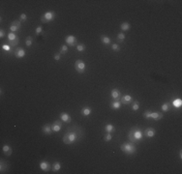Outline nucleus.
Here are the masks:
<instances>
[{
  "label": "nucleus",
  "mask_w": 182,
  "mask_h": 174,
  "mask_svg": "<svg viewBox=\"0 0 182 174\" xmlns=\"http://www.w3.org/2000/svg\"><path fill=\"white\" fill-rule=\"evenodd\" d=\"M76 129L77 126L75 128H73V129H69L66 132V133L63 137V143L66 144V145H71V144L75 143V142H77L78 140L81 138V137L83 136L81 129L79 130V132Z\"/></svg>",
  "instance_id": "1"
},
{
  "label": "nucleus",
  "mask_w": 182,
  "mask_h": 174,
  "mask_svg": "<svg viewBox=\"0 0 182 174\" xmlns=\"http://www.w3.org/2000/svg\"><path fill=\"white\" fill-rule=\"evenodd\" d=\"M142 137H143V133L142 131L141 130L140 127H134L132 128L128 133V139L129 141L133 142V143H137L140 140L142 139Z\"/></svg>",
  "instance_id": "2"
},
{
  "label": "nucleus",
  "mask_w": 182,
  "mask_h": 174,
  "mask_svg": "<svg viewBox=\"0 0 182 174\" xmlns=\"http://www.w3.org/2000/svg\"><path fill=\"white\" fill-rule=\"evenodd\" d=\"M120 149L122 152L128 155V156H131V155H134L136 152H137V146L136 144L133 143V142H126V143H123L120 145Z\"/></svg>",
  "instance_id": "3"
},
{
  "label": "nucleus",
  "mask_w": 182,
  "mask_h": 174,
  "mask_svg": "<svg viewBox=\"0 0 182 174\" xmlns=\"http://www.w3.org/2000/svg\"><path fill=\"white\" fill-rule=\"evenodd\" d=\"M55 18V13L53 11H48L45 14L42 15L41 21L42 23H49L51 21H54Z\"/></svg>",
  "instance_id": "4"
},
{
  "label": "nucleus",
  "mask_w": 182,
  "mask_h": 174,
  "mask_svg": "<svg viewBox=\"0 0 182 174\" xmlns=\"http://www.w3.org/2000/svg\"><path fill=\"white\" fill-rule=\"evenodd\" d=\"M75 70L76 72H78L79 74H83L85 73L86 70V64L85 62L81 60V59H78L76 62H75Z\"/></svg>",
  "instance_id": "5"
},
{
  "label": "nucleus",
  "mask_w": 182,
  "mask_h": 174,
  "mask_svg": "<svg viewBox=\"0 0 182 174\" xmlns=\"http://www.w3.org/2000/svg\"><path fill=\"white\" fill-rule=\"evenodd\" d=\"M65 42L68 47H71V48H74V47H77L78 44V39H77L76 36L74 35H68L66 36L65 38Z\"/></svg>",
  "instance_id": "6"
},
{
  "label": "nucleus",
  "mask_w": 182,
  "mask_h": 174,
  "mask_svg": "<svg viewBox=\"0 0 182 174\" xmlns=\"http://www.w3.org/2000/svg\"><path fill=\"white\" fill-rule=\"evenodd\" d=\"M26 54V52L22 48H17L14 49V55L16 58H18V59H21V58H23Z\"/></svg>",
  "instance_id": "7"
},
{
  "label": "nucleus",
  "mask_w": 182,
  "mask_h": 174,
  "mask_svg": "<svg viewBox=\"0 0 182 174\" xmlns=\"http://www.w3.org/2000/svg\"><path fill=\"white\" fill-rule=\"evenodd\" d=\"M40 168L45 172H48V171H52V164L47 160H42L40 163Z\"/></svg>",
  "instance_id": "8"
},
{
  "label": "nucleus",
  "mask_w": 182,
  "mask_h": 174,
  "mask_svg": "<svg viewBox=\"0 0 182 174\" xmlns=\"http://www.w3.org/2000/svg\"><path fill=\"white\" fill-rule=\"evenodd\" d=\"M133 101H134L133 97H132L131 95H128V94L121 96V98H120V102H121V104H123V105H129V104H132Z\"/></svg>",
  "instance_id": "9"
},
{
  "label": "nucleus",
  "mask_w": 182,
  "mask_h": 174,
  "mask_svg": "<svg viewBox=\"0 0 182 174\" xmlns=\"http://www.w3.org/2000/svg\"><path fill=\"white\" fill-rule=\"evenodd\" d=\"M62 129V122L60 120H56L53 122V124L52 125V132H54V133H58L60 132V130Z\"/></svg>",
  "instance_id": "10"
},
{
  "label": "nucleus",
  "mask_w": 182,
  "mask_h": 174,
  "mask_svg": "<svg viewBox=\"0 0 182 174\" xmlns=\"http://www.w3.org/2000/svg\"><path fill=\"white\" fill-rule=\"evenodd\" d=\"M110 96H111V98L114 100H118V101H120L121 92L117 88H114V89H111V91H110Z\"/></svg>",
  "instance_id": "11"
},
{
  "label": "nucleus",
  "mask_w": 182,
  "mask_h": 174,
  "mask_svg": "<svg viewBox=\"0 0 182 174\" xmlns=\"http://www.w3.org/2000/svg\"><path fill=\"white\" fill-rule=\"evenodd\" d=\"M59 118H60L61 121L65 122V123H71V121H72V118H71L70 114L67 112H61L60 115H59Z\"/></svg>",
  "instance_id": "12"
},
{
  "label": "nucleus",
  "mask_w": 182,
  "mask_h": 174,
  "mask_svg": "<svg viewBox=\"0 0 182 174\" xmlns=\"http://www.w3.org/2000/svg\"><path fill=\"white\" fill-rule=\"evenodd\" d=\"M143 134L146 137H149V138H150V137H155V134H156V131H155L154 128H151V127H149V128H146V129H145Z\"/></svg>",
  "instance_id": "13"
},
{
  "label": "nucleus",
  "mask_w": 182,
  "mask_h": 174,
  "mask_svg": "<svg viewBox=\"0 0 182 174\" xmlns=\"http://www.w3.org/2000/svg\"><path fill=\"white\" fill-rule=\"evenodd\" d=\"M163 117H164V115H163V113L161 111H155V112L151 111V113H150V119H153L155 121L163 119Z\"/></svg>",
  "instance_id": "14"
},
{
  "label": "nucleus",
  "mask_w": 182,
  "mask_h": 174,
  "mask_svg": "<svg viewBox=\"0 0 182 174\" xmlns=\"http://www.w3.org/2000/svg\"><path fill=\"white\" fill-rule=\"evenodd\" d=\"M42 132L43 133H45V134H52V125L51 124H45L44 126L42 127Z\"/></svg>",
  "instance_id": "15"
},
{
  "label": "nucleus",
  "mask_w": 182,
  "mask_h": 174,
  "mask_svg": "<svg viewBox=\"0 0 182 174\" xmlns=\"http://www.w3.org/2000/svg\"><path fill=\"white\" fill-rule=\"evenodd\" d=\"M2 150H3V153L6 155V157H9V156H11V155L13 154V149H12V147H11L10 145H8V144L3 145Z\"/></svg>",
  "instance_id": "16"
},
{
  "label": "nucleus",
  "mask_w": 182,
  "mask_h": 174,
  "mask_svg": "<svg viewBox=\"0 0 182 174\" xmlns=\"http://www.w3.org/2000/svg\"><path fill=\"white\" fill-rule=\"evenodd\" d=\"M92 113V108L89 106H83L80 110V114L83 116H89Z\"/></svg>",
  "instance_id": "17"
},
{
  "label": "nucleus",
  "mask_w": 182,
  "mask_h": 174,
  "mask_svg": "<svg viewBox=\"0 0 182 174\" xmlns=\"http://www.w3.org/2000/svg\"><path fill=\"white\" fill-rule=\"evenodd\" d=\"M62 164L60 162H54L53 164H52V172H57L61 169Z\"/></svg>",
  "instance_id": "18"
},
{
  "label": "nucleus",
  "mask_w": 182,
  "mask_h": 174,
  "mask_svg": "<svg viewBox=\"0 0 182 174\" xmlns=\"http://www.w3.org/2000/svg\"><path fill=\"white\" fill-rule=\"evenodd\" d=\"M121 106V102L120 101H118V100H114L112 102H110V107L114 110H116V109H119Z\"/></svg>",
  "instance_id": "19"
},
{
  "label": "nucleus",
  "mask_w": 182,
  "mask_h": 174,
  "mask_svg": "<svg viewBox=\"0 0 182 174\" xmlns=\"http://www.w3.org/2000/svg\"><path fill=\"white\" fill-rule=\"evenodd\" d=\"M105 132L106 133H112L114 132H115V127L112 124H106L105 126Z\"/></svg>",
  "instance_id": "20"
},
{
  "label": "nucleus",
  "mask_w": 182,
  "mask_h": 174,
  "mask_svg": "<svg viewBox=\"0 0 182 174\" xmlns=\"http://www.w3.org/2000/svg\"><path fill=\"white\" fill-rule=\"evenodd\" d=\"M8 163L7 162H5L4 160H1V164H0V172L1 173H5V171L8 170Z\"/></svg>",
  "instance_id": "21"
},
{
  "label": "nucleus",
  "mask_w": 182,
  "mask_h": 174,
  "mask_svg": "<svg viewBox=\"0 0 182 174\" xmlns=\"http://www.w3.org/2000/svg\"><path fill=\"white\" fill-rule=\"evenodd\" d=\"M172 106H174V107H176V108H178V107H181V106H182V100L180 99V98H176V99H174L173 101H172Z\"/></svg>",
  "instance_id": "22"
},
{
  "label": "nucleus",
  "mask_w": 182,
  "mask_h": 174,
  "mask_svg": "<svg viewBox=\"0 0 182 174\" xmlns=\"http://www.w3.org/2000/svg\"><path fill=\"white\" fill-rule=\"evenodd\" d=\"M7 39H8V42H13V41H15V40H17V39H18V36H17L16 33L10 32V33H8L7 34Z\"/></svg>",
  "instance_id": "23"
},
{
  "label": "nucleus",
  "mask_w": 182,
  "mask_h": 174,
  "mask_svg": "<svg viewBox=\"0 0 182 174\" xmlns=\"http://www.w3.org/2000/svg\"><path fill=\"white\" fill-rule=\"evenodd\" d=\"M100 40H101V42H102L104 44H110V43H111V41H110V38L108 37V36H106V35H102V36L100 37Z\"/></svg>",
  "instance_id": "24"
},
{
  "label": "nucleus",
  "mask_w": 182,
  "mask_h": 174,
  "mask_svg": "<svg viewBox=\"0 0 182 174\" xmlns=\"http://www.w3.org/2000/svg\"><path fill=\"white\" fill-rule=\"evenodd\" d=\"M120 29L122 31H128V30H130L131 29V24L129 23V22H122V23L120 24Z\"/></svg>",
  "instance_id": "25"
},
{
  "label": "nucleus",
  "mask_w": 182,
  "mask_h": 174,
  "mask_svg": "<svg viewBox=\"0 0 182 174\" xmlns=\"http://www.w3.org/2000/svg\"><path fill=\"white\" fill-rule=\"evenodd\" d=\"M69 48H68V46L67 44H62L61 48H60V51H59V53L61 55H64L66 54L67 52H68Z\"/></svg>",
  "instance_id": "26"
},
{
  "label": "nucleus",
  "mask_w": 182,
  "mask_h": 174,
  "mask_svg": "<svg viewBox=\"0 0 182 174\" xmlns=\"http://www.w3.org/2000/svg\"><path fill=\"white\" fill-rule=\"evenodd\" d=\"M132 105V109L133 111H137L140 108V102L139 101H133V102L131 104Z\"/></svg>",
  "instance_id": "27"
},
{
  "label": "nucleus",
  "mask_w": 182,
  "mask_h": 174,
  "mask_svg": "<svg viewBox=\"0 0 182 174\" xmlns=\"http://www.w3.org/2000/svg\"><path fill=\"white\" fill-rule=\"evenodd\" d=\"M161 109H162V111H164V112L168 111V110H170V102H164L161 106Z\"/></svg>",
  "instance_id": "28"
},
{
  "label": "nucleus",
  "mask_w": 182,
  "mask_h": 174,
  "mask_svg": "<svg viewBox=\"0 0 182 174\" xmlns=\"http://www.w3.org/2000/svg\"><path fill=\"white\" fill-rule=\"evenodd\" d=\"M32 43H33V38L31 37V36L26 37V39H25V44H26V47L30 48L31 46H32Z\"/></svg>",
  "instance_id": "29"
},
{
  "label": "nucleus",
  "mask_w": 182,
  "mask_h": 174,
  "mask_svg": "<svg viewBox=\"0 0 182 174\" xmlns=\"http://www.w3.org/2000/svg\"><path fill=\"white\" fill-rule=\"evenodd\" d=\"M76 48H77V50L79 51V52H83V51L86 49L85 46H84L83 44H77Z\"/></svg>",
  "instance_id": "30"
},
{
  "label": "nucleus",
  "mask_w": 182,
  "mask_h": 174,
  "mask_svg": "<svg viewBox=\"0 0 182 174\" xmlns=\"http://www.w3.org/2000/svg\"><path fill=\"white\" fill-rule=\"evenodd\" d=\"M117 40H118V41L120 42V43H123L124 42V40H125V34H124V33H122V32H120V33H118V34H117Z\"/></svg>",
  "instance_id": "31"
},
{
  "label": "nucleus",
  "mask_w": 182,
  "mask_h": 174,
  "mask_svg": "<svg viewBox=\"0 0 182 174\" xmlns=\"http://www.w3.org/2000/svg\"><path fill=\"white\" fill-rule=\"evenodd\" d=\"M21 29V27H18V26H16V25H10V31L11 32H13V33L18 32Z\"/></svg>",
  "instance_id": "32"
},
{
  "label": "nucleus",
  "mask_w": 182,
  "mask_h": 174,
  "mask_svg": "<svg viewBox=\"0 0 182 174\" xmlns=\"http://www.w3.org/2000/svg\"><path fill=\"white\" fill-rule=\"evenodd\" d=\"M2 49L3 50H5V51H7V52H10L11 51V49H12V47H11L10 44H2Z\"/></svg>",
  "instance_id": "33"
},
{
  "label": "nucleus",
  "mask_w": 182,
  "mask_h": 174,
  "mask_svg": "<svg viewBox=\"0 0 182 174\" xmlns=\"http://www.w3.org/2000/svg\"><path fill=\"white\" fill-rule=\"evenodd\" d=\"M27 21V16H26V14H21L20 15V21H21V23L22 22H25V21Z\"/></svg>",
  "instance_id": "34"
},
{
  "label": "nucleus",
  "mask_w": 182,
  "mask_h": 174,
  "mask_svg": "<svg viewBox=\"0 0 182 174\" xmlns=\"http://www.w3.org/2000/svg\"><path fill=\"white\" fill-rule=\"evenodd\" d=\"M18 44H20V38L17 39V40H15V41H13V42H9V44H10L12 48H16Z\"/></svg>",
  "instance_id": "35"
},
{
  "label": "nucleus",
  "mask_w": 182,
  "mask_h": 174,
  "mask_svg": "<svg viewBox=\"0 0 182 174\" xmlns=\"http://www.w3.org/2000/svg\"><path fill=\"white\" fill-rule=\"evenodd\" d=\"M111 139H112V136H111V133H106V136L104 137V140L106 141V142L110 141Z\"/></svg>",
  "instance_id": "36"
},
{
  "label": "nucleus",
  "mask_w": 182,
  "mask_h": 174,
  "mask_svg": "<svg viewBox=\"0 0 182 174\" xmlns=\"http://www.w3.org/2000/svg\"><path fill=\"white\" fill-rule=\"evenodd\" d=\"M111 49H112L114 51H116L117 52V51L120 50V47H119L117 44H111Z\"/></svg>",
  "instance_id": "37"
},
{
  "label": "nucleus",
  "mask_w": 182,
  "mask_h": 174,
  "mask_svg": "<svg viewBox=\"0 0 182 174\" xmlns=\"http://www.w3.org/2000/svg\"><path fill=\"white\" fill-rule=\"evenodd\" d=\"M41 33H43V27H42V26L36 27V29H35V34L38 36V35H40Z\"/></svg>",
  "instance_id": "38"
},
{
  "label": "nucleus",
  "mask_w": 182,
  "mask_h": 174,
  "mask_svg": "<svg viewBox=\"0 0 182 174\" xmlns=\"http://www.w3.org/2000/svg\"><path fill=\"white\" fill-rule=\"evenodd\" d=\"M150 113H151L150 110H146V111H144L142 115H143V117L145 119H150Z\"/></svg>",
  "instance_id": "39"
},
{
  "label": "nucleus",
  "mask_w": 182,
  "mask_h": 174,
  "mask_svg": "<svg viewBox=\"0 0 182 174\" xmlns=\"http://www.w3.org/2000/svg\"><path fill=\"white\" fill-rule=\"evenodd\" d=\"M53 58H54V60H56V61H58V60H60L61 59V54L60 53H55L54 56H53Z\"/></svg>",
  "instance_id": "40"
},
{
  "label": "nucleus",
  "mask_w": 182,
  "mask_h": 174,
  "mask_svg": "<svg viewBox=\"0 0 182 174\" xmlns=\"http://www.w3.org/2000/svg\"><path fill=\"white\" fill-rule=\"evenodd\" d=\"M5 36H6V32H5V30H4V29H1V30H0V38L3 39Z\"/></svg>",
  "instance_id": "41"
},
{
  "label": "nucleus",
  "mask_w": 182,
  "mask_h": 174,
  "mask_svg": "<svg viewBox=\"0 0 182 174\" xmlns=\"http://www.w3.org/2000/svg\"><path fill=\"white\" fill-rule=\"evenodd\" d=\"M179 158H180V159H182V151H180V152H179Z\"/></svg>",
  "instance_id": "42"
}]
</instances>
